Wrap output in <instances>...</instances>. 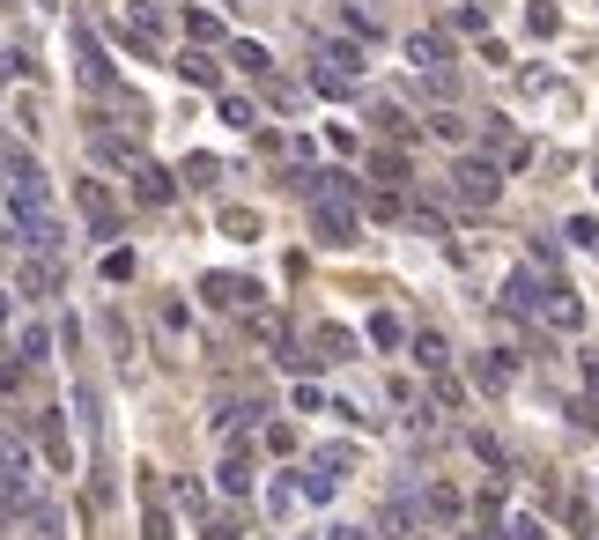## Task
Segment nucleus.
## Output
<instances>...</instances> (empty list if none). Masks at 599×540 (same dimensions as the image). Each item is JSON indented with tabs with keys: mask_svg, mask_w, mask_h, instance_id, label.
<instances>
[{
	"mask_svg": "<svg viewBox=\"0 0 599 540\" xmlns=\"http://www.w3.org/2000/svg\"><path fill=\"white\" fill-rule=\"evenodd\" d=\"M8 326H15V296H0V341H8Z\"/></svg>",
	"mask_w": 599,
	"mask_h": 540,
	"instance_id": "obj_16",
	"label": "nucleus"
},
{
	"mask_svg": "<svg viewBox=\"0 0 599 540\" xmlns=\"http://www.w3.org/2000/svg\"><path fill=\"white\" fill-rule=\"evenodd\" d=\"M30 540H67V526H60L52 504H30Z\"/></svg>",
	"mask_w": 599,
	"mask_h": 540,
	"instance_id": "obj_10",
	"label": "nucleus"
},
{
	"mask_svg": "<svg viewBox=\"0 0 599 540\" xmlns=\"http://www.w3.org/2000/svg\"><path fill=\"white\" fill-rule=\"evenodd\" d=\"M230 60H237V67H245V74H267V67H274V60H267V45H237V52H230Z\"/></svg>",
	"mask_w": 599,
	"mask_h": 540,
	"instance_id": "obj_13",
	"label": "nucleus"
},
{
	"mask_svg": "<svg viewBox=\"0 0 599 540\" xmlns=\"http://www.w3.org/2000/svg\"><path fill=\"white\" fill-rule=\"evenodd\" d=\"M82 200H89V230H97V237H119V208H111V193H104V185H82Z\"/></svg>",
	"mask_w": 599,
	"mask_h": 540,
	"instance_id": "obj_6",
	"label": "nucleus"
},
{
	"mask_svg": "<svg viewBox=\"0 0 599 540\" xmlns=\"http://www.w3.org/2000/svg\"><path fill=\"white\" fill-rule=\"evenodd\" d=\"M15 237H23L30 252H45V259H52V252L67 245V230H60V222H52V208H37V215H15Z\"/></svg>",
	"mask_w": 599,
	"mask_h": 540,
	"instance_id": "obj_4",
	"label": "nucleus"
},
{
	"mask_svg": "<svg viewBox=\"0 0 599 540\" xmlns=\"http://www.w3.org/2000/svg\"><path fill=\"white\" fill-rule=\"evenodd\" d=\"M185 30H193V37H222V15H208V8H185Z\"/></svg>",
	"mask_w": 599,
	"mask_h": 540,
	"instance_id": "obj_12",
	"label": "nucleus"
},
{
	"mask_svg": "<svg viewBox=\"0 0 599 540\" xmlns=\"http://www.w3.org/2000/svg\"><path fill=\"white\" fill-rule=\"evenodd\" d=\"M252 296H259V289L237 282V274H208V282H200V304H215V311H222V304H252Z\"/></svg>",
	"mask_w": 599,
	"mask_h": 540,
	"instance_id": "obj_5",
	"label": "nucleus"
},
{
	"mask_svg": "<svg viewBox=\"0 0 599 540\" xmlns=\"http://www.w3.org/2000/svg\"><path fill=\"white\" fill-rule=\"evenodd\" d=\"M52 289H60V259L37 252V267H23V296H52Z\"/></svg>",
	"mask_w": 599,
	"mask_h": 540,
	"instance_id": "obj_8",
	"label": "nucleus"
},
{
	"mask_svg": "<svg viewBox=\"0 0 599 540\" xmlns=\"http://www.w3.org/2000/svg\"><path fill=\"white\" fill-rule=\"evenodd\" d=\"M0 200H8V215L52 208V185H45V171H37V156L15 148V141H0Z\"/></svg>",
	"mask_w": 599,
	"mask_h": 540,
	"instance_id": "obj_1",
	"label": "nucleus"
},
{
	"mask_svg": "<svg viewBox=\"0 0 599 540\" xmlns=\"http://www.w3.org/2000/svg\"><path fill=\"white\" fill-rule=\"evenodd\" d=\"M318 60L341 67V74H363V52H355V45H318Z\"/></svg>",
	"mask_w": 599,
	"mask_h": 540,
	"instance_id": "obj_11",
	"label": "nucleus"
},
{
	"mask_svg": "<svg viewBox=\"0 0 599 540\" xmlns=\"http://www.w3.org/2000/svg\"><path fill=\"white\" fill-rule=\"evenodd\" d=\"M222 489H237V496L252 489V467H245V459H222Z\"/></svg>",
	"mask_w": 599,
	"mask_h": 540,
	"instance_id": "obj_14",
	"label": "nucleus"
},
{
	"mask_svg": "<svg viewBox=\"0 0 599 540\" xmlns=\"http://www.w3.org/2000/svg\"><path fill=\"white\" fill-rule=\"evenodd\" d=\"M134 193H141V200H171V171H156V163H134Z\"/></svg>",
	"mask_w": 599,
	"mask_h": 540,
	"instance_id": "obj_9",
	"label": "nucleus"
},
{
	"mask_svg": "<svg viewBox=\"0 0 599 540\" xmlns=\"http://www.w3.org/2000/svg\"><path fill=\"white\" fill-rule=\"evenodd\" d=\"M548 319H555V326H577L585 311H577V296H548Z\"/></svg>",
	"mask_w": 599,
	"mask_h": 540,
	"instance_id": "obj_15",
	"label": "nucleus"
},
{
	"mask_svg": "<svg viewBox=\"0 0 599 540\" xmlns=\"http://www.w3.org/2000/svg\"><path fill=\"white\" fill-rule=\"evenodd\" d=\"M452 178H459V193H466V200H496V163H459Z\"/></svg>",
	"mask_w": 599,
	"mask_h": 540,
	"instance_id": "obj_7",
	"label": "nucleus"
},
{
	"mask_svg": "<svg viewBox=\"0 0 599 540\" xmlns=\"http://www.w3.org/2000/svg\"><path fill=\"white\" fill-rule=\"evenodd\" d=\"M37 452H45V467H74V444H67V415L60 407H45V415H37Z\"/></svg>",
	"mask_w": 599,
	"mask_h": 540,
	"instance_id": "obj_2",
	"label": "nucleus"
},
{
	"mask_svg": "<svg viewBox=\"0 0 599 540\" xmlns=\"http://www.w3.org/2000/svg\"><path fill=\"white\" fill-rule=\"evenodd\" d=\"M74 74H82V89H97V97L111 89V60H104V45H97V37H82V30H74Z\"/></svg>",
	"mask_w": 599,
	"mask_h": 540,
	"instance_id": "obj_3",
	"label": "nucleus"
}]
</instances>
